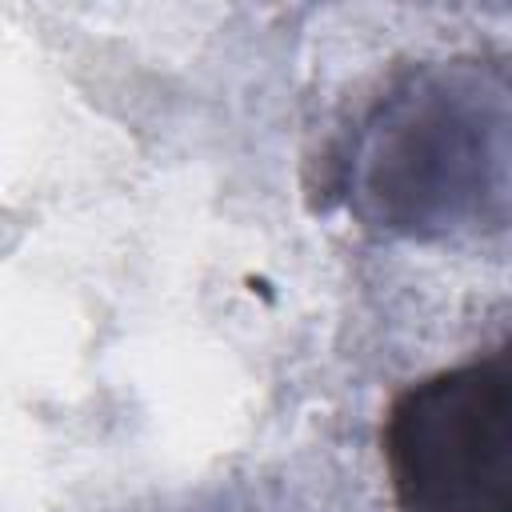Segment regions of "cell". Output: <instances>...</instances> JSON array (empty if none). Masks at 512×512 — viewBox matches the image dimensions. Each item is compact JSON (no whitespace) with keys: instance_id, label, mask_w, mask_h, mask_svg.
<instances>
[{"instance_id":"1","label":"cell","mask_w":512,"mask_h":512,"mask_svg":"<svg viewBox=\"0 0 512 512\" xmlns=\"http://www.w3.org/2000/svg\"><path fill=\"white\" fill-rule=\"evenodd\" d=\"M332 188L400 240L500 236L512 204V84L500 56L420 60L384 80L332 160Z\"/></svg>"},{"instance_id":"2","label":"cell","mask_w":512,"mask_h":512,"mask_svg":"<svg viewBox=\"0 0 512 512\" xmlns=\"http://www.w3.org/2000/svg\"><path fill=\"white\" fill-rule=\"evenodd\" d=\"M400 512H512V344L412 380L380 424Z\"/></svg>"}]
</instances>
